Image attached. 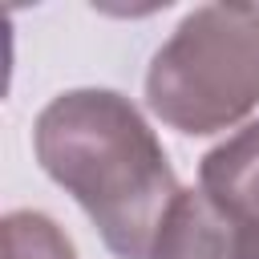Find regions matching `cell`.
<instances>
[{"mask_svg":"<svg viewBox=\"0 0 259 259\" xmlns=\"http://www.w3.org/2000/svg\"><path fill=\"white\" fill-rule=\"evenodd\" d=\"M235 259H259V223H239Z\"/></svg>","mask_w":259,"mask_h":259,"instance_id":"obj_6","label":"cell"},{"mask_svg":"<svg viewBox=\"0 0 259 259\" xmlns=\"http://www.w3.org/2000/svg\"><path fill=\"white\" fill-rule=\"evenodd\" d=\"M4 259H77L73 239L40 210H8L0 223Z\"/></svg>","mask_w":259,"mask_h":259,"instance_id":"obj_5","label":"cell"},{"mask_svg":"<svg viewBox=\"0 0 259 259\" xmlns=\"http://www.w3.org/2000/svg\"><path fill=\"white\" fill-rule=\"evenodd\" d=\"M198 190L231 223H259V121L235 130L202 154Z\"/></svg>","mask_w":259,"mask_h":259,"instance_id":"obj_3","label":"cell"},{"mask_svg":"<svg viewBox=\"0 0 259 259\" xmlns=\"http://www.w3.org/2000/svg\"><path fill=\"white\" fill-rule=\"evenodd\" d=\"M146 105L170 130L206 138L259 109V8L202 4L146 69Z\"/></svg>","mask_w":259,"mask_h":259,"instance_id":"obj_2","label":"cell"},{"mask_svg":"<svg viewBox=\"0 0 259 259\" xmlns=\"http://www.w3.org/2000/svg\"><path fill=\"white\" fill-rule=\"evenodd\" d=\"M239 223H231L202 190H182L170 206L154 259H235Z\"/></svg>","mask_w":259,"mask_h":259,"instance_id":"obj_4","label":"cell"},{"mask_svg":"<svg viewBox=\"0 0 259 259\" xmlns=\"http://www.w3.org/2000/svg\"><path fill=\"white\" fill-rule=\"evenodd\" d=\"M32 150L40 170L73 194L117 259H154L182 186L130 97L117 89L57 93L36 113Z\"/></svg>","mask_w":259,"mask_h":259,"instance_id":"obj_1","label":"cell"}]
</instances>
